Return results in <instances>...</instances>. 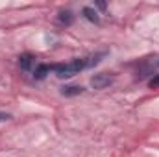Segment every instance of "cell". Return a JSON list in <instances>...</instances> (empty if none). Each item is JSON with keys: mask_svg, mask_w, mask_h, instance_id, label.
Segmentation results:
<instances>
[{"mask_svg": "<svg viewBox=\"0 0 159 157\" xmlns=\"http://www.w3.org/2000/svg\"><path fill=\"white\" fill-rule=\"evenodd\" d=\"M81 15H83L89 22H94V24H98V22H100V17H98L96 9H94V7H91V6H85V7L81 9Z\"/></svg>", "mask_w": 159, "mask_h": 157, "instance_id": "cell-5", "label": "cell"}, {"mask_svg": "<svg viewBox=\"0 0 159 157\" xmlns=\"http://www.w3.org/2000/svg\"><path fill=\"white\" fill-rule=\"evenodd\" d=\"M35 59H37V57H35L34 54L24 52V54H20V56H19V67H20L22 70L30 72V70H34V69L37 67V61H35Z\"/></svg>", "mask_w": 159, "mask_h": 157, "instance_id": "cell-2", "label": "cell"}, {"mask_svg": "<svg viewBox=\"0 0 159 157\" xmlns=\"http://www.w3.org/2000/svg\"><path fill=\"white\" fill-rule=\"evenodd\" d=\"M102 57H106V52H100V54H94V56H87V57H76L69 63H56V65H50V70L61 79H69L72 76H76L80 72L91 69V67H96Z\"/></svg>", "mask_w": 159, "mask_h": 157, "instance_id": "cell-1", "label": "cell"}, {"mask_svg": "<svg viewBox=\"0 0 159 157\" xmlns=\"http://www.w3.org/2000/svg\"><path fill=\"white\" fill-rule=\"evenodd\" d=\"M11 115L9 113H4V111H0V122H6V120H9Z\"/></svg>", "mask_w": 159, "mask_h": 157, "instance_id": "cell-9", "label": "cell"}, {"mask_svg": "<svg viewBox=\"0 0 159 157\" xmlns=\"http://www.w3.org/2000/svg\"><path fill=\"white\" fill-rule=\"evenodd\" d=\"M32 72H34V79H44L52 70H50V65L48 63H39Z\"/></svg>", "mask_w": 159, "mask_h": 157, "instance_id": "cell-4", "label": "cell"}, {"mask_svg": "<svg viewBox=\"0 0 159 157\" xmlns=\"http://www.w3.org/2000/svg\"><path fill=\"white\" fill-rule=\"evenodd\" d=\"M57 22L59 24H65V26H70L74 22V13L70 9H65V11H59L57 15Z\"/></svg>", "mask_w": 159, "mask_h": 157, "instance_id": "cell-6", "label": "cell"}, {"mask_svg": "<svg viewBox=\"0 0 159 157\" xmlns=\"http://www.w3.org/2000/svg\"><path fill=\"white\" fill-rule=\"evenodd\" d=\"M148 85H150L152 89H159V74H156L154 78L150 79V81H148Z\"/></svg>", "mask_w": 159, "mask_h": 157, "instance_id": "cell-8", "label": "cell"}, {"mask_svg": "<svg viewBox=\"0 0 159 157\" xmlns=\"http://www.w3.org/2000/svg\"><path fill=\"white\" fill-rule=\"evenodd\" d=\"M85 89L81 85H67V87H61V94L63 96H78Z\"/></svg>", "mask_w": 159, "mask_h": 157, "instance_id": "cell-7", "label": "cell"}, {"mask_svg": "<svg viewBox=\"0 0 159 157\" xmlns=\"http://www.w3.org/2000/svg\"><path fill=\"white\" fill-rule=\"evenodd\" d=\"M111 83H113V78H111L109 74H106V72L94 74V76L91 78V85H93L94 89H106V87H109Z\"/></svg>", "mask_w": 159, "mask_h": 157, "instance_id": "cell-3", "label": "cell"}]
</instances>
